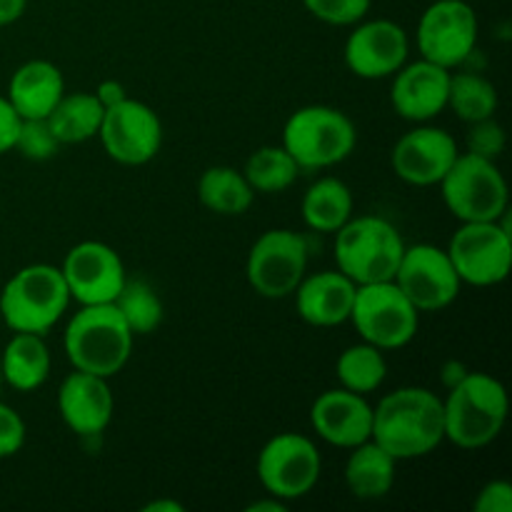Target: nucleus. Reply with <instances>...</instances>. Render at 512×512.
<instances>
[{
	"label": "nucleus",
	"instance_id": "nucleus-8",
	"mask_svg": "<svg viewBox=\"0 0 512 512\" xmlns=\"http://www.w3.org/2000/svg\"><path fill=\"white\" fill-rule=\"evenodd\" d=\"M348 323L355 325L363 343L388 353L413 343L420 328V310L405 298L393 280H385L358 285Z\"/></svg>",
	"mask_w": 512,
	"mask_h": 512
},
{
	"label": "nucleus",
	"instance_id": "nucleus-25",
	"mask_svg": "<svg viewBox=\"0 0 512 512\" xmlns=\"http://www.w3.org/2000/svg\"><path fill=\"white\" fill-rule=\"evenodd\" d=\"M355 200L353 190L340 178L325 175L318 178L303 195L300 203V215L303 223L315 233H338L350 218H353Z\"/></svg>",
	"mask_w": 512,
	"mask_h": 512
},
{
	"label": "nucleus",
	"instance_id": "nucleus-32",
	"mask_svg": "<svg viewBox=\"0 0 512 512\" xmlns=\"http://www.w3.org/2000/svg\"><path fill=\"white\" fill-rule=\"evenodd\" d=\"M63 148L60 140L55 138V133L50 130L48 120L45 118H33L23 120L18 130V140H15V148L23 158L35 160V163H43L58 155V150Z\"/></svg>",
	"mask_w": 512,
	"mask_h": 512
},
{
	"label": "nucleus",
	"instance_id": "nucleus-23",
	"mask_svg": "<svg viewBox=\"0 0 512 512\" xmlns=\"http://www.w3.org/2000/svg\"><path fill=\"white\" fill-rule=\"evenodd\" d=\"M53 358L45 345V335L13 333L0 355V375L3 383L18 393H33L43 388L50 378Z\"/></svg>",
	"mask_w": 512,
	"mask_h": 512
},
{
	"label": "nucleus",
	"instance_id": "nucleus-1",
	"mask_svg": "<svg viewBox=\"0 0 512 512\" xmlns=\"http://www.w3.org/2000/svg\"><path fill=\"white\" fill-rule=\"evenodd\" d=\"M395 460L425 458L445 440L443 400L428 388H398L373 408V435Z\"/></svg>",
	"mask_w": 512,
	"mask_h": 512
},
{
	"label": "nucleus",
	"instance_id": "nucleus-28",
	"mask_svg": "<svg viewBox=\"0 0 512 512\" xmlns=\"http://www.w3.org/2000/svg\"><path fill=\"white\" fill-rule=\"evenodd\" d=\"M498 103V88L485 75L470 73V70H460V73L450 70L448 108L463 123L470 125L485 118H495Z\"/></svg>",
	"mask_w": 512,
	"mask_h": 512
},
{
	"label": "nucleus",
	"instance_id": "nucleus-3",
	"mask_svg": "<svg viewBox=\"0 0 512 512\" xmlns=\"http://www.w3.org/2000/svg\"><path fill=\"white\" fill-rule=\"evenodd\" d=\"M508 390L488 373H465L443 400L445 440L463 450H480L498 440L508 420Z\"/></svg>",
	"mask_w": 512,
	"mask_h": 512
},
{
	"label": "nucleus",
	"instance_id": "nucleus-2",
	"mask_svg": "<svg viewBox=\"0 0 512 512\" xmlns=\"http://www.w3.org/2000/svg\"><path fill=\"white\" fill-rule=\"evenodd\" d=\"M135 335L120 310L110 305H80L63 333V350L73 370L115 378L133 355Z\"/></svg>",
	"mask_w": 512,
	"mask_h": 512
},
{
	"label": "nucleus",
	"instance_id": "nucleus-34",
	"mask_svg": "<svg viewBox=\"0 0 512 512\" xmlns=\"http://www.w3.org/2000/svg\"><path fill=\"white\" fill-rule=\"evenodd\" d=\"M465 150L480 158L498 160L500 153L505 150V130L503 125L495 118L478 120V123H470L468 138H465Z\"/></svg>",
	"mask_w": 512,
	"mask_h": 512
},
{
	"label": "nucleus",
	"instance_id": "nucleus-26",
	"mask_svg": "<svg viewBox=\"0 0 512 512\" xmlns=\"http://www.w3.org/2000/svg\"><path fill=\"white\" fill-rule=\"evenodd\" d=\"M103 115L105 108L95 98V93H88V90L68 93L65 90V95L45 120H48L50 130L60 140V145H78L85 143V140L98 138Z\"/></svg>",
	"mask_w": 512,
	"mask_h": 512
},
{
	"label": "nucleus",
	"instance_id": "nucleus-42",
	"mask_svg": "<svg viewBox=\"0 0 512 512\" xmlns=\"http://www.w3.org/2000/svg\"><path fill=\"white\" fill-rule=\"evenodd\" d=\"M0 385H3V375H0Z\"/></svg>",
	"mask_w": 512,
	"mask_h": 512
},
{
	"label": "nucleus",
	"instance_id": "nucleus-27",
	"mask_svg": "<svg viewBox=\"0 0 512 512\" xmlns=\"http://www.w3.org/2000/svg\"><path fill=\"white\" fill-rule=\"evenodd\" d=\"M198 200L205 210L225 218H238L250 210L255 190L245 180L243 170L230 165H213L198 180Z\"/></svg>",
	"mask_w": 512,
	"mask_h": 512
},
{
	"label": "nucleus",
	"instance_id": "nucleus-24",
	"mask_svg": "<svg viewBox=\"0 0 512 512\" xmlns=\"http://www.w3.org/2000/svg\"><path fill=\"white\" fill-rule=\"evenodd\" d=\"M398 460L385 453L375 440L350 448L343 478L350 495L358 500H380L393 490Z\"/></svg>",
	"mask_w": 512,
	"mask_h": 512
},
{
	"label": "nucleus",
	"instance_id": "nucleus-9",
	"mask_svg": "<svg viewBox=\"0 0 512 512\" xmlns=\"http://www.w3.org/2000/svg\"><path fill=\"white\" fill-rule=\"evenodd\" d=\"M445 250L463 285L493 288L508 280L512 268V235L505 218L460 223Z\"/></svg>",
	"mask_w": 512,
	"mask_h": 512
},
{
	"label": "nucleus",
	"instance_id": "nucleus-5",
	"mask_svg": "<svg viewBox=\"0 0 512 512\" xmlns=\"http://www.w3.org/2000/svg\"><path fill=\"white\" fill-rule=\"evenodd\" d=\"M283 145L305 173H320L340 165L355 153L358 130L348 113L333 105H305L295 110L283 128Z\"/></svg>",
	"mask_w": 512,
	"mask_h": 512
},
{
	"label": "nucleus",
	"instance_id": "nucleus-40",
	"mask_svg": "<svg viewBox=\"0 0 512 512\" xmlns=\"http://www.w3.org/2000/svg\"><path fill=\"white\" fill-rule=\"evenodd\" d=\"M285 505H288V503H285V500L268 495V500H260V503H253L248 510L250 512H283Z\"/></svg>",
	"mask_w": 512,
	"mask_h": 512
},
{
	"label": "nucleus",
	"instance_id": "nucleus-37",
	"mask_svg": "<svg viewBox=\"0 0 512 512\" xmlns=\"http://www.w3.org/2000/svg\"><path fill=\"white\" fill-rule=\"evenodd\" d=\"M20 123H23V118L18 115V110L13 108V103L5 95H0V155L10 153L15 148Z\"/></svg>",
	"mask_w": 512,
	"mask_h": 512
},
{
	"label": "nucleus",
	"instance_id": "nucleus-6",
	"mask_svg": "<svg viewBox=\"0 0 512 512\" xmlns=\"http://www.w3.org/2000/svg\"><path fill=\"white\" fill-rule=\"evenodd\" d=\"M335 235V268L355 285L385 283L395 278L405 240L390 220L353 215Z\"/></svg>",
	"mask_w": 512,
	"mask_h": 512
},
{
	"label": "nucleus",
	"instance_id": "nucleus-4",
	"mask_svg": "<svg viewBox=\"0 0 512 512\" xmlns=\"http://www.w3.org/2000/svg\"><path fill=\"white\" fill-rule=\"evenodd\" d=\"M70 293L58 265L20 268L0 290V318L13 333L48 335L70 308Z\"/></svg>",
	"mask_w": 512,
	"mask_h": 512
},
{
	"label": "nucleus",
	"instance_id": "nucleus-15",
	"mask_svg": "<svg viewBox=\"0 0 512 512\" xmlns=\"http://www.w3.org/2000/svg\"><path fill=\"white\" fill-rule=\"evenodd\" d=\"M70 300L78 305H110L123 290L128 273L118 250L100 240L73 245L60 265Z\"/></svg>",
	"mask_w": 512,
	"mask_h": 512
},
{
	"label": "nucleus",
	"instance_id": "nucleus-17",
	"mask_svg": "<svg viewBox=\"0 0 512 512\" xmlns=\"http://www.w3.org/2000/svg\"><path fill=\"white\" fill-rule=\"evenodd\" d=\"M458 155L460 148L448 130L420 123L418 128L398 138L390 153V165L403 183L430 188L443 180Z\"/></svg>",
	"mask_w": 512,
	"mask_h": 512
},
{
	"label": "nucleus",
	"instance_id": "nucleus-19",
	"mask_svg": "<svg viewBox=\"0 0 512 512\" xmlns=\"http://www.w3.org/2000/svg\"><path fill=\"white\" fill-rule=\"evenodd\" d=\"M310 425L320 440L350 450L373 435V405L368 403V395L353 390H325L310 408Z\"/></svg>",
	"mask_w": 512,
	"mask_h": 512
},
{
	"label": "nucleus",
	"instance_id": "nucleus-33",
	"mask_svg": "<svg viewBox=\"0 0 512 512\" xmlns=\"http://www.w3.org/2000/svg\"><path fill=\"white\" fill-rule=\"evenodd\" d=\"M303 5L320 23L335 25V28H353L370 13L373 0H303Z\"/></svg>",
	"mask_w": 512,
	"mask_h": 512
},
{
	"label": "nucleus",
	"instance_id": "nucleus-29",
	"mask_svg": "<svg viewBox=\"0 0 512 512\" xmlns=\"http://www.w3.org/2000/svg\"><path fill=\"white\" fill-rule=\"evenodd\" d=\"M335 373H338L340 388L370 395L380 390V385L388 378V360L383 350L360 340L358 345H350L340 353Z\"/></svg>",
	"mask_w": 512,
	"mask_h": 512
},
{
	"label": "nucleus",
	"instance_id": "nucleus-11",
	"mask_svg": "<svg viewBox=\"0 0 512 512\" xmlns=\"http://www.w3.org/2000/svg\"><path fill=\"white\" fill-rule=\"evenodd\" d=\"M308 258L310 248L305 235L288 228L265 230L253 243L245 263L250 288L260 298H290L308 273Z\"/></svg>",
	"mask_w": 512,
	"mask_h": 512
},
{
	"label": "nucleus",
	"instance_id": "nucleus-18",
	"mask_svg": "<svg viewBox=\"0 0 512 512\" xmlns=\"http://www.w3.org/2000/svg\"><path fill=\"white\" fill-rule=\"evenodd\" d=\"M58 413L65 428L80 438H98L113 423L115 398L108 378L73 370L58 388Z\"/></svg>",
	"mask_w": 512,
	"mask_h": 512
},
{
	"label": "nucleus",
	"instance_id": "nucleus-20",
	"mask_svg": "<svg viewBox=\"0 0 512 512\" xmlns=\"http://www.w3.org/2000/svg\"><path fill=\"white\" fill-rule=\"evenodd\" d=\"M448 88L450 70L440 68L425 58L413 60V63L408 60L393 75L390 103L403 120L428 123L448 108Z\"/></svg>",
	"mask_w": 512,
	"mask_h": 512
},
{
	"label": "nucleus",
	"instance_id": "nucleus-39",
	"mask_svg": "<svg viewBox=\"0 0 512 512\" xmlns=\"http://www.w3.org/2000/svg\"><path fill=\"white\" fill-rule=\"evenodd\" d=\"M25 8H28V0H0V28L23 18Z\"/></svg>",
	"mask_w": 512,
	"mask_h": 512
},
{
	"label": "nucleus",
	"instance_id": "nucleus-14",
	"mask_svg": "<svg viewBox=\"0 0 512 512\" xmlns=\"http://www.w3.org/2000/svg\"><path fill=\"white\" fill-rule=\"evenodd\" d=\"M98 140L110 160L135 168L150 163L160 153L163 123L148 103L125 98L123 103L105 108Z\"/></svg>",
	"mask_w": 512,
	"mask_h": 512
},
{
	"label": "nucleus",
	"instance_id": "nucleus-41",
	"mask_svg": "<svg viewBox=\"0 0 512 512\" xmlns=\"http://www.w3.org/2000/svg\"><path fill=\"white\" fill-rule=\"evenodd\" d=\"M145 512H183V505L173 503V500H155V503L145 505Z\"/></svg>",
	"mask_w": 512,
	"mask_h": 512
},
{
	"label": "nucleus",
	"instance_id": "nucleus-12",
	"mask_svg": "<svg viewBox=\"0 0 512 512\" xmlns=\"http://www.w3.org/2000/svg\"><path fill=\"white\" fill-rule=\"evenodd\" d=\"M480 23L473 5L465 0H435L420 15L415 45L420 58L455 70L468 63L478 45Z\"/></svg>",
	"mask_w": 512,
	"mask_h": 512
},
{
	"label": "nucleus",
	"instance_id": "nucleus-21",
	"mask_svg": "<svg viewBox=\"0 0 512 512\" xmlns=\"http://www.w3.org/2000/svg\"><path fill=\"white\" fill-rule=\"evenodd\" d=\"M355 293L358 285L345 278L338 268L318 270L313 275L305 273L293 293L295 310L300 320L313 328H338L350 320Z\"/></svg>",
	"mask_w": 512,
	"mask_h": 512
},
{
	"label": "nucleus",
	"instance_id": "nucleus-36",
	"mask_svg": "<svg viewBox=\"0 0 512 512\" xmlns=\"http://www.w3.org/2000/svg\"><path fill=\"white\" fill-rule=\"evenodd\" d=\"M473 508L475 512H512V485L508 480H490L480 488Z\"/></svg>",
	"mask_w": 512,
	"mask_h": 512
},
{
	"label": "nucleus",
	"instance_id": "nucleus-22",
	"mask_svg": "<svg viewBox=\"0 0 512 512\" xmlns=\"http://www.w3.org/2000/svg\"><path fill=\"white\" fill-rule=\"evenodd\" d=\"M65 95V78L50 60H28L13 73L5 98L23 120L48 118Z\"/></svg>",
	"mask_w": 512,
	"mask_h": 512
},
{
	"label": "nucleus",
	"instance_id": "nucleus-16",
	"mask_svg": "<svg viewBox=\"0 0 512 512\" xmlns=\"http://www.w3.org/2000/svg\"><path fill=\"white\" fill-rule=\"evenodd\" d=\"M410 55V38L395 20L373 18L353 25L343 48L345 68L363 80L393 78Z\"/></svg>",
	"mask_w": 512,
	"mask_h": 512
},
{
	"label": "nucleus",
	"instance_id": "nucleus-10",
	"mask_svg": "<svg viewBox=\"0 0 512 512\" xmlns=\"http://www.w3.org/2000/svg\"><path fill=\"white\" fill-rule=\"evenodd\" d=\"M255 473L265 493L293 503L313 493L323 473V458L308 435L278 433L258 453Z\"/></svg>",
	"mask_w": 512,
	"mask_h": 512
},
{
	"label": "nucleus",
	"instance_id": "nucleus-31",
	"mask_svg": "<svg viewBox=\"0 0 512 512\" xmlns=\"http://www.w3.org/2000/svg\"><path fill=\"white\" fill-rule=\"evenodd\" d=\"M113 305L120 310L133 335H150L163 323V300H160V295L155 293L148 280H125L123 290H120Z\"/></svg>",
	"mask_w": 512,
	"mask_h": 512
},
{
	"label": "nucleus",
	"instance_id": "nucleus-7",
	"mask_svg": "<svg viewBox=\"0 0 512 512\" xmlns=\"http://www.w3.org/2000/svg\"><path fill=\"white\" fill-rule=\"evenodd\" d=\"M443 203L460 223L500 220L508 213L510 193L498 163L473 153H460L440 180Z\"/></svg>",
	"mask_w": 512,
	"mask_h": 512
},
{
	"label": "nucleus",
	"instance_id": "nucleus-13",
	"mask_svg": "<svg viewBox=\"0 0 512 512\" xmlns=\"http://www.w3.org/2000/svg\"><path fill=\"white\" fill-rule=\"evenodd\" d=\"M393 283L420 313H438L458 300L460 283L448 250L430 243L405 245Z\"/></svg>",
	"mask_w": 512,
	"mask_h": 512
},
{
	"label": "nucleus",
	"instance_id": "nucleus-35",
	"mask_svg": "<svg viewBox=\"0 0 512 512\" xmlns=\"http://www.w3.org/2000/svg\"><path fill=\"white\" fill-rule=\"evenodd\" d=\"M25 420L10 405L0 403V460L18 455L25 445Z\"/></svg>",
	"mask_w": 512,
	"mask_h": 512
},
{
	"label": "nucleus",
	"instance_id": "nucleus-30",
	"mask_svg": "<svg viewBox=\"0 0 512 512\" xmlns=\"http://www.w3.org/2000/svg\"><path fill=\"white\" fill-rule=\"evenodd\" d=\"M303 170L298 168L283 145H263L245 160L243 175L255 193H285L293 188Z\"/></svg>",
	"mask_w": 512,
	"mask_h": 512
},
{
	"label": "nucleus",
	"instance_id": "nucleus-38",
	"mask_svg": "<svg viewBox=\"0 0 512 512\" xmlns=\"http://www.w3.org/2000/svg\"><path fill=\"white\" fill-rule=\"evenodd\" d=\"M95 98L100 100L103 108H113V105L123 103L125 98H130V95L128 90H125V85L118 83V80H103V83L98 85V90H95Z\"/></svg>",
	"mask_w": 512,
	"mask_h": 512
}]
</instances>
